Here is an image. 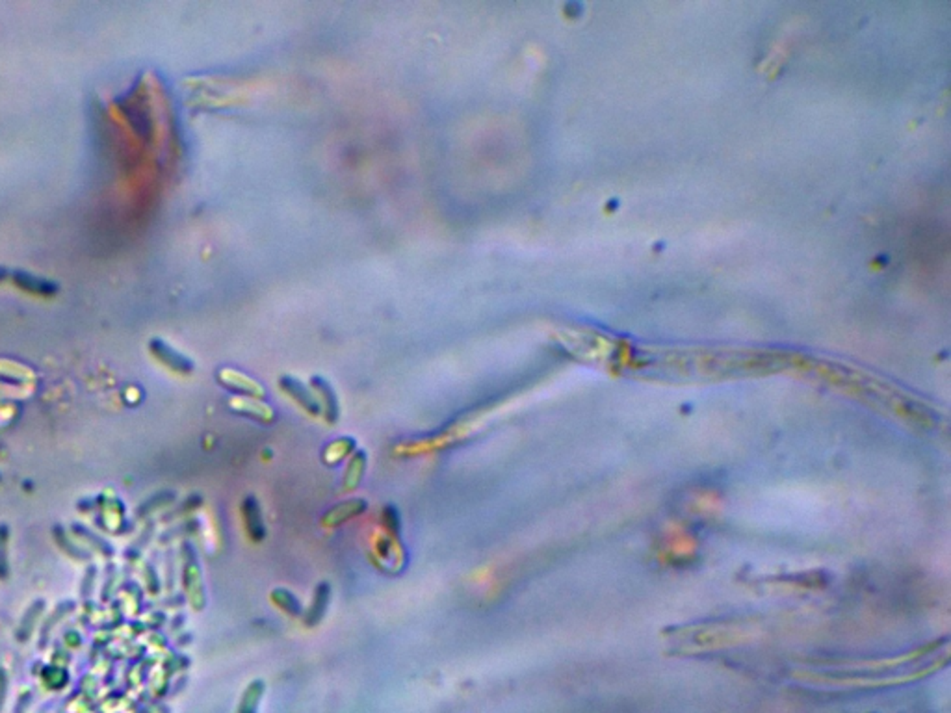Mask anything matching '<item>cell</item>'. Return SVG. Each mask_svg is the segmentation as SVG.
<instances>
[{"label": "cell", "mask_w": 951, "mask_h": 713, "mask_svg": "<svg viewBox=\"0 0 951 713\" xmlns=\"http://www.w3.org/2000/svg\"><path fill=\"white\" fill-rule=\"evenodd\" d=\"M281 387H283V390H286V392L290 394L295 402L300 403L301 407H305L309 413L312 414L320 413V402H316V397L312 396L309 390H305V387H303L300 381H295L292 377H283V379H281Z\"/></svg>", "instance_id": "1"}, {"label": "cell", "mask_w": 951, "mask_h": 713, "mask_svg": "<svg viewBox=\"0 0 951 713\" xmlns=\"http://www.w3.org/2000/svg\"><path fill=\"white\" fill-rule=\"evenodd\" d=\"M364 509H367V502H364V500H359V498L350 500V502H344V504L335 505V507H333V509L327 513L326 519H324V520H326V524L338 526V524H342V522H346L348 519H351V516H357L359 513H362Z\"/></svg>", "instance_id": "2"}, {"label": "cell", "mask_w": 951, "mask_h": 713, "mask_svg": "<svg viewBox=\"0 0 951 713\" xmlns=\"http://www.w3.org/2000/svg\"><path fill=\"white\" fill-rule=\"evenodd\" d=\"M151 349L157 353V356L160 361H164L166 364L175 368V370H180V372H188V370H192V362H190L188 359H184L183 355H178L177 352H173V349L169 346H166L164 342L153 340L151 342Z\"/></svg>", "instance_id": "3"}, {"label": "cell", "mask_w": 951, "mask_h": 713, "mask_svg": "<svg viewBox=\"0 0 951 713\" xmlns=\"http://www.w3.org/2000/svg\"><path fill=\"white\" fill-rule=\"evenodd\" d=\"M13 279H16V283L20 288H25V290L28 292H34V294H54V292L58 290V286L54 285L52 280L39 279V277L25 273V271H16V273H13Z\"/></svg>", "instance_id": "4"}, {"label": "cell", "mask_w": 951, "mask_h": 713, "mask_svg": "<svg viewBox=\"0 0 951 713\" xmlns=\"http://www.w3.org/2000/svg\"><path fill=\"white\" fill-rule=\"evenodd\" d=\"M244 516L245 519H250L245 522L247 526V531L251 533L253 539H262L264 537V528H262V516H260V511L257 507L253 500L247 498L244 502Z\"/></svg>", "instance_id": "5"}, {"label": "cell", "mask_w": 951, "mask_h": 713, "mask_svg": "<svg viewBox=\"0 0 951 713\" xmlns=\"http://www.w3.org/2000/svg\"><path fill=\"white\" fill-rule=\"evenodd\" d=\"M271 600H274L283 612L288 613V615H297V613H301L300 602L295 600V596L292 595V593L285 591V589H275V591L271 593Z\"/></svg>", "instance_id": "6"}, {"label": "cell", "mask_w": 951, "mask_h": 713, "mask_svg": "<svg viewBox=\"0 0 951 713\" xmlns=\"http://www.w3.org/2000/svg\"><path fill=\"white\" fill-rule=\"evenodd\" d=\"M327 602H329V591H327V585H321L316 589L314 595V602H312L311 609H309V622H311V626L314 624L316 621H320L321 615L326 613Z\"/></svg>", "instance_id": "7"}, {"label": "cell", "mask_w": 951, "mask_h": 713, "mask_svg": "<svg viewBox=\"0 0 951 713\" xmlns=\"http://www.w3.org/2000/svg\"><path fill=\"white\" fill-rule=\"evenodd\" d=\"M364 469H367V454L359 452L355 457L351 459L350 466H348L346 487H355V485L359 483V479H361V474L364 472Z\"/></svg>", "instance_id": "8"}, {"label": "cell", "mask_w": 951, "mask_h": 713, "mask_svg": "<svg viewBox=\"0 0 951 713\" xmlns=\"http://www.w3.org/2000/svg\"><path fill=\"white\" fill-rule=\"evenodd\" d=\"M4 275H6V271L2 270V268H0V279H2V277H4Z\"/></svg>", "instance_id": "9"}]
</instances>
